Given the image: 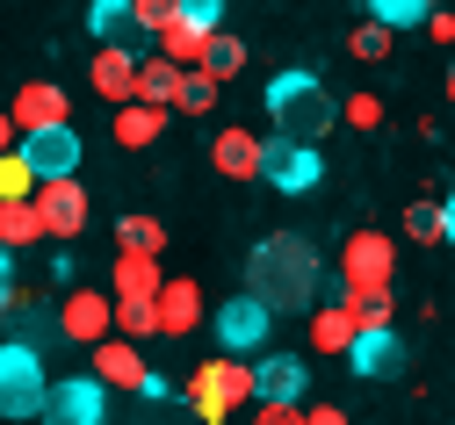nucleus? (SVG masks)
<instances>
[{"label": "nucleus", "instance_id": "21", "mask_svg": "<svg viewBox=\"0 0 455 425\" xmlns=\"http://www.w3.org/2000/svg\"><path fill=\"white\" fill-rule=\"evenodd\" d=\"M210 36H217V29H210ZM210 36H203V29H188V22L174 15V22L159 29V58H166L174 73H196V66H203V43H210Z\"/></svg>", "mask_w": 455, "mask_h": 425}, {"label": "nucleus", "instance_id": "9", "mask_svg": "<svg viewBox=\"0 0 455 425\" xmlns=\"http://www.w3.org/2000/svg\"><path fill=\"white\" fill-rule=\"evenodd\" d=\"M260 180L275 195H311L318 188V152L290 138H260Z\"/></svg>", "mask_w": 455, "mask_h": 425}, {"label": "nucleus", "instance_id": "15", "mask_svg": "<svg viewBox=\"0 0 455 425\" xmlns=\"http://www.w3.org/2000/svg\"><path fill=\"white\" fill-rule=\"evenodd\" d=\"M59 339H73V346H94V339H108V295H101V288H66Z\"/></svg>", "mask_w": 455, "mask_h": 425}, {"label": "nucleus", "instance_id": "36", "mask_svg": "<svg viewBox=\"0 0 455 425\" xmlns=\"http://www.w3.org/2000/svg\"><path fill=\"white\" fill-rule=\"evenodd\" d=\"M339 115H347L355 130H376V123H383V101H376V94H347V108H339Z\"/></svg>", "mask_w": 455, "mask_h": 425}, {"label": "nucleus", "instance_id": "27", "mask_svg": "<svg viewBox=\"0 0 455 425\" xmlns=\"http://www.w3.org/2000/svg\"><path fill=\"white\" fill-rule=\"evenodd\" d=\"M116 253H152V260H159V253H166V224H159V216H124V224H116Z\"/></svg>", "mask_w": 455, "mask_h": 425}, {"label": "nucleus", "instance_id": "41", "mask_svg": "<svg viewBox=\"0 0 455 425\" xmlns=\"http://www.w3.org/2000/svg\"><path fill=\"white\" fill-rule=\"evenodd\" d=\"M8 288H15V253L0 246V295H8Z\"/></svg>", "mask_w": 455, "mask_h": 425}, {"label": "nucleus", "instance_id": "6", "mask_svg": "<svg viewBox=\"0 0 455 425\" xmlns=\"http://www.w3.org/2000/svg\"><path fill=\"white\" fill-rule=\"evenodd\" d=\"M29 209H36L44 238H66V246H73V238L87 231V188H80V173H73V180H36Z\"/></svg>", "mask_w": 455, "mask_h": 425}, {"label": "nucleus", "instance_id": "4", "mask_svg": "<svg viewBox=\"0 0 455 425\" xmlns=\"http://www.w3.org/2000/svg\"><path fill=\"white\" fill-rule=\"evenodd\" d=\"M44 353L29 346V339H8L0 346V418L8 425H22V418H36V404H44Z\"/></svg>", "mask_w": 455, "mask_h": 425}, {"label": "nucleus", "instance_id": "35", "mask_svg": "<svg viewBox=\"0 0 455 425\" xmlns=\"http://www.w3.org/2000/svg\"><path fill=\"white\" fill-rule=\"evenodd\" d=\"M174 15H181L188 29H203V36H210V29L224 22V0H181V8H174Z\"/></svg>", "mask_w": 455, "mask_h": 425}, {"label": "nucleus", "instance_id": "32", "mask_svg": "<svg viewBox=\"0 0 455 425\" xmlns=\"http://www.w3.org/2000/svg\"><path fill=\"white\" fill-rule=\"evenodd\" d=\"M36 195V173L22 166V152H0V202H29Z\"/></svg>", "mask_w": 455, "mask_h": 425}, {"label": "nucleus", "instance_id": "2", "mask_svg": "<svg viewBox=\"0 0 455 425\" xmlns=\"http://www.w3.org/2000/svg\"><path fill=\"white\" fill-rule=\"evenodd\" d=\"M267 115H275V138L311 145V138H325V123H332L339 108H332V94H325L318 73L290 66V73H275V80H267Z\"/></svg>", "mask_w": 455, "mask_h": 425}, {"label": "nucleus", "instance_id": "3", "mask_svg": "<svg viewBox=\"0 0 455 425\" xmlns=\"http://www.w3.org/2000/svg\"><path fill=\"white\" fill-rule=\"evenodd\" d=\"M181 404H188L203 425H232V418L253 404V368H246L239 353H217V360H203V368L188 375Z\"/></svg>", "mask_w": 455, "mask_h": 425}, {"label": "nucleus", "instance_id": "26", "mask_svg": "<svg viewBox=\"0 0 455 425\" xmlns=\"http://www.w3.org/2000/svg\"><path fill=\"white\" fill-rule=\"evenodd\" d=\"M36 238H44V224H36L29 202H0V246H8V253H29Z\"/></svg>", "mask_w": 455, "mask_h": 425}, {"label": "nucleus", "instance_id": "7", "mask_svg": "<svg viewBox=\"0 0 455 425\" xmlns=\"http://www.w3.org/2000/svg\"><path fill=\"white\" fill-rule=\"evenodd\" d=\"M101 411H108V390H101L94 375L44 382V404H36V418H44V425H101Z\"/></svg>", "mask_w": 455, "mask_h": 425}, {"label": "nucleus", "instance_id": "12", "mask_svg": "<svg viewBox=\"0 0 455 425\" xmlns=\"http://www.w3.org/2000/svg\"><path fill=\"white\" fill-rule=\"evenodd\" d=\"M152 325L166 332V339H188L196 325H203V288L181 274V281H159V295H152Z\"/></svg>", "mask_w": 455, "mask_h": 425}, {"label": "nucleus", "instance_id": "10", "mask_svg": "<svg viewBox=\"0 0 455 425\" xmlns=\"http://www.w3.org/2000/svg\"><path fill=\"white\" fill-rule=\"evenodd\" d=\"M15 152H22V166H29L36 180H73V173H80V138H73V123L36 130V138H22Z\"/></svg>", "mask_w": 455, "mask_h": 425}, {"label": "nucleus", "instance_id": "38", "mask_svg": "<svg viewBox=\"0 0 455 425\" xmlns=\"http://www.w3.org/2000/svg\"><path fill=\"white\" fill-rule=\"evenodd\" d=\"M138 397H152V404H174V382H166V375H145V382H138Z\"/></svg>", "mask_w": 455, "mask_h": 425}, {"label": "nucleus", "instance_id": "22", "mask_svg": "<svg viewBox=\"0 0 455 425\" xmlns=\"http://www.w3.org/2000/svg\"><path fill=\"white\" fill-rule=\"evenodd\" d=\"M159 260L152 253H116V295H131V303H152L159 295Z\"/></svg>", "mask_w": 455, "mask_h": 425}, {"label": "nucleus", "instance_id": "39", "mask_svg": "<svg viewBox=\"0 0 455 425\" xmlns=\"http://www.w3.org/2000/svg\"><path fill=\"white\" fill-rule=\"evenodd\" d=\"M304 425H347V411H332V404H304Z\"/></svg>", "mask_w": 455, "mask_h": 425}, {"label": "nucleus", "instance_id": "40", "mask_svg": "<svg viewBox=\"0 0 455 425\" xmlns=\"http://www.w3.org/2000/svg\"><path fill=\"white\" fill-rule=\"evenodd\" d=\"M427 36H434V43H455V15L434 8V15H427Z\"/></svg>", "mask_w": 455, "mask_h": 425}, {"label": "nucleus", "instance_id": "1", "mask_svg": "<svg viewBox=\"0 0 455 425\" xmlns=\"http://www.w3.org/2000/svg\"><path fill=\"white\" fill-rule=\"evenodd\" d=\"M318 288H325V267L304 238H260V253L246 260V295L267 303V318L282 311H318Z\"/></svg>", "mask_w": 455, "mask_h": 425}, {"label": "nucleus", "instance_id": "34", "mask_svg": "<svg viewBox=\"0 0 455 425\" xmlns=\"http://www.w3.org/2000/svg\"><path fill=\"white\" fill-rule=\"evenodd\" d=\"M174 8H181V0H131V22H138V29H152V36H159V29H166V22H174Z\"/></svg>", "mask_w": 455, "mask_h": 425}, {"label": "nucleus", "instance_id": "43", "mask_svg": "<svg viewBox=\"0 0 455 425\" xmlns=\"http://www.w3.org/2000/svg\"><path fill=\"white\" fill-rule=\"evenodd\" d=\"M0 332H8V311H0Z\"/></svg>", "mask_w": 455, "mask_h": 425}, {"label": "nucleus", "instance_id": "19", "mask_svg": "<svg viewBox=\"0 0 455 425\" xmlns=\"http://www.w3.org/2000/svg\"><path fill=\"white\" fill-rule=\"evenodd\" d=\"M159 130H166V108H145V101H124V108H116V145H124V152L159 145Z\"/></svg>", "mask_w": 455, "mask_h": 425}, {"label": "nucleus", "instance_id": "11", "mask_svg": "<svg viewBox=\"0 0 455 425\" xmlns=\"http://www.w3.org/2000/svg\"><path fill=\"white\" fill-rule=\"evenodd\" d=\"M267 332H275V318H267V303H253V295H232V303L217 311L224 353H253V346H267Z\"/></svg>", "mask_w": 455, "mask_h": 425}, {"label": "nucleus", "instance_id": "37", "mask_svg": "<svg viewBox=\"0 0 455 425\" xmlns=\"http://www.w3.org/2000/svg\"><path fill=\"white\" fill-rule=\"evenodd\" d=\"M253 425H304V404H253Z\"/></svg>", "mask_w": 455, "mask_h": 425}, {"label": "nucleus", "instance_id": "17", "mask_svg": "<svg viewBox=\"0 0 455 425\" xmlns=\"http://www.w3.org/2000/svg\"><path fill=\"white\" fill-rule=\"evenodd\" d=\"M87 80H94V94H101L108 108H124V101L138 94V58H131L124 43H108V51H94V73H87Z\"/></svg>", "mask_w": 455, "mask_h": 425}, {"label": "nucleus", "instance_id": "8", "mask_svg": "<svg viewBox=\"0 0 455 425\" xmlns=\"http://www.w3.org/2000/svg\"><path fill=\"white\" fill-rule=\"evenodd\" d=\"M8 123H15V138L59 130V123H73V101H66V87H59V80H22V87H15V101H8Z\"/></svg>", "mask_w": 455, "mask_h": 425}, {"label": "nucleus", "instance_id": "25", "mask_svg": "<svg viewBox=\"0 0 455 425\" xmlns=\"http://www.w3.org/2000/svg\"><path fill=\"white\" fill-rule=\"evenodd\" d=\"M405 231L419 238V246H448V231H455V224H448V202H441V195L412 202V209H405Z\"/></svg>", "mask_w": 455, "mask_h": 425}, {"label": "nucleus", "instance_id": "18", "mask_svg": "<svg viewBox=\"0 0 455 425\" xmlns=\"http://www.w3.org/2000/svg\"><path fill=\"white\" fill-rule=\"evenodd\" d=\"M210 166H217L224 180H260V138L239 130V123L217 130V138H210Z\"/></svg>", "mask_w": 455, "mask_h": 425}, {"label": "nucleus", "instance_id": "24", "mask_svg": "<svg viewBox=\"0 0 455 425\" xmlns=\"http://www.w3.org/2000/svg\"><path fill=\"white\" fill-rule=\"evenodd\" d=\"M174 87H181V73L166 66V58H145V66H138V94H131V101H145V108H166V115H174Z\"/></svg>", "mask_w": 455, "mask_h": 425}, {"label": "nucleus", "instance_id": "42", "mask_svg": "<svg viewBox=\"0 0 455 425\" xmlns=\"http://www.w3.org/2000/svg\"><path fill=\"white\" fill-rule=\"evenodd\" d=\"M22 138H15V123H8V108H0V152H15Z\"/></svg>", "mask_w": 455, "mask_h": 425}, {"label": "nucleus", "instance_id": "33", "mask_svg": "<svg viewBox=\"0 0 455 425\" xmlns=\"http://www.w3.org/2000/svg\"><path fill=\"white\" fill-rule=\"evenodd\" d=\"M390 43H397V36H390L383 22H355V36H347V51L362 58V66H383V58H390Z\"/></svg>", "mask_w": 455, "mask_h": 425}, {"label": "nucleus", "instance_id": "20", "mask_svg": "<svg viewBox=\"0 0 455 425\" xmlns=\"http://www.w3.org/2000/svg\"><path fill=\"white\" fill-rule=\"evenodd\" d=\"M347 339H355L347 295H339V303H318V311H311V353H347Z\"/></svg>", "mask_w": 455, "mask_h": 425}, {"label": "nucleus", "instance_id": "14", "mask_svg": "<svg viewBox=\"0 0 455 425\" xmlns=\"http://www.w3.org/2000/svg\"><path fill=\"white\" fill-rule=\"evenodd\" d=\"M304 390H311V368L297 353H267L253 368V404H304Z\"/></svg>", "mask_w": 455, "mask_h": 425}, {"label": "nucleus", "instance_id": "31", "mask_svg": "<svg viewBox=\"0 0 455 425\" xmlns=\"http://www.w3.org/2000/svg\"><path fill=\"white\" fill-rule=\"evenodd\" d=\"M217 94H224V87H217L210 73H181V87H174V108H181V115H210V108H217Z\"/></svg>", "mask_w": 455, "mask_h": 425}, {"label": "nucleus", "instance_id": "5", "mask_svg": "<svg viewBox=\"0 0 455 425\" xmlns=\"http://www.w3.org/2000/svg\"><path fill=\"white\" fill-rule=\"evenodd\" d=\"M390 267H397V246H390L383 231H355L347 246H339V281H347V295L390 288Z\"/></svg>", "mask_w": 455, "mask_h": 425}, {"label": "nucleus", "instance_id": "28", "mask_svg": "<svg viewBox=\"0 0 455 425\" xmlns=\"http://www.w3.org/2000/svg\"><path fill=\"white\" fill-rule=\"evenodd\" d=\"M239 66H246V43H239V36H224V29H217V36L203 43V66H196V73H210V80L224 87V80H232Z\"/></svg>", "mask_w": 455, "mask_h": 425}, {"label": "nucleus", "instance_id": "13", "mask_svg": "<svg viewBox=\"0 0 455 425\" xmlns=\"http://www.w3.org/2000/svg\"><path fill=\"white\" fill-rule=\"evenodd\" d=\"M339 360H347L355 375L383 382V375H397V368H405V339H397L390 325H383V332H355V339H347V353H339Z\"/></svg>", "mask_w": 455, "mask_h": 425}, {"label": "nucleus", "instance_id": "30", "mask_svg": "<svg viewBox=\"0 0 455 425\" xmlns=\"http://www.w3.org/2000/svg\"><path fill=\"white\" fill-rule=\"evenodd\" d=\"M427 15H434V0H369V22H383L390 36L412 29V22H427Z\"/></svg>", "mask_w": 455, "mask_h": 425}, {"label": "nucleus", "instance_id": "23", "mask_svg": "<svg viewBox=\"0 0 455 425\" xmlns=\"http://www.w3.org/2000/svg\"><path fill=\"white\" fill-rule=\"evenodd\" d=\"M87 29H94V43H101V51H108V43H131V36H138L131 0H94V8H87Z\"/></svg>", "mask_w": 455, "mask_h": 425}, {"label": "nucleus", "instance_id": "16", "mask_svg": "<svg viewBox=\"0 0 455 425\" xmlns=\"http://www.w3.org/2000/svg\"><path fill=\"white\" fill-rule=\"evenodd\" d=\"M145 375H152V368H145V353H138L131 339H94V382H101V390H131V397H138Z\"/></svg>", "mask_w": 455, "mask_h": 425}, {"label": "nucleus", "instance_id": "29", "mask_svg": "<svg viewBox=\"0 0 455 425\" xmlns=\"http://www.w3.org/2000/svg\"><path fill=\"white\" fill-rule=\"evenodd\" d=\"M108 332H124V339H152V303H131V295H108Z\"/></svg>", "mask_w": 455, "mask_h": 425}]
</instances>
